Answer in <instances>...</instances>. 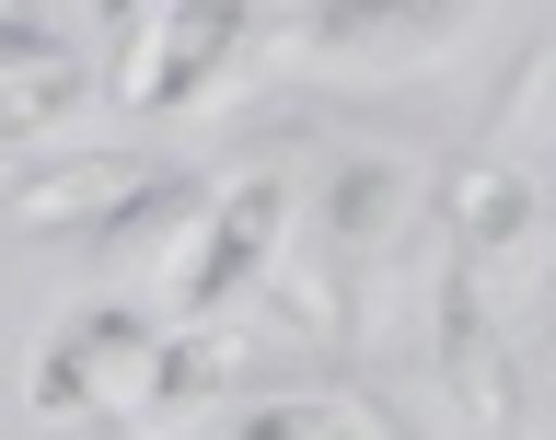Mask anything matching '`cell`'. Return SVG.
I'll return each mask as SVG.
<instances>
[{"label": "cell", "instance_id": "8992f818", "mask_svg": "<svg viewBox=\"0 0 556 440\" xmlns=\"http://www.w3.org/2000/svg\"><path fill=\"white\" fill-rule=\"evenodd\" d=\"M232 440H417L394 406H371V394H267V406H243Z\"/></svg>", "mask_w": 556, "mask_h": 440}, {"label": "cell", "instance_id": "277c9868", "mask_svg": "<svg viewBox=\"0 0 556 440\" xmlns=\"http://www.w3.org/2000/svg\"><path fill=\"white\" fill-rule=\"evenodd\" d=\"M243 0H151L139 12V35L116 47V104H139V116H174L186 93H208L220 81V59L243 47Z\"/></svg>", "mask_w": 556, "mask_h": 440}, {"label": "cell", "instance_id": "5b68a950", "mask_svg": "<svg viewBox=\"0 0 556 440\" xmlns=\"http://www.w3.org/2000/svg\"><path fill=\"white\" fill-rule=\"evenodd\" d=\"M476 24V0H325L313 35L337 47V59H429L452 35Z\"/></svg>", "mask_w": 556, "mask_h": 440}, {"label": "cell", "instance_id": "9c48e42d", "mask_svg": "<svg viewBox=\"0 0 556 440\" xmlns=\"http://www.w3.org/2000/svg\"><path fill=\"white\" fill-rule=\"evenodd\" d=\"M0 12H24V0H0Z\"/></svg>", "mask_w": 556, "mask_h": 440}, {"label": "cell", "instance_id": "7a4b0ae2", "mask_svg": "<svg viewBox=\"0 0 556 440\" xmlns=\"http://www.w3.org/2000/svg\"><path fill=\"white\" fill-rule=\"evenodd\" d=\"M151 360H163V313H139V302H93V313H70L59 337L35 348V417H151Z\"/></svg>", "mask_w": 556, "mask_h": 440}, {"label": "cell", "instance_id": "3957f363", "mask_svg": "<svg viewBox=\"0 0 556 440\" xmlns=\"http://www.w3.org/2000/svg\"><path fill=\"white\" fill-rule=\"evenodd\" d=\"M174 186L163 163H139V151H93V163H35L12 198H0V232L24 243H81V232H128V221H151Z\"/></svg>", "mask_w": 556, "mask_h": 440}, {"label": "cell", "instance_id": "ba28073f", "mask_svg": "<svg viewBox=\"0 0 556 440\" xmlns=\"http://www.w3.org/2000/svg\"><path fill=\"white\" fill-rule=\"evenodd\" d=\"M243 12H302V0H243Z\"/></svg>", "mask_w": 556, "mask_h": 440}, {"label": "cell", "instance_id": "52a82bcc", "mask_svg": "<svg viewBox=\"0 0 556 440\" xmlns=\"http://www.w3.org/2000/svg\"><path fill=\"white\" fill-rule=\"evenodd\" d=\"M394 221H406V163L394 151H348L337 174H325V243L337 255H359V243H394Z\"/></svg>", "mask_w": 556, "mask_h": 440}, {"label": "cell", "instance_id": "6da1fadb", "mask_svg": "<svg viewBox=\"0 0 556 440\" xmlns=\"http://www.w3.org/2000/svg\"><path fill=\"white\" fill-rule=\"evenodd\" d=\"M278 232H290V174L255 163L243 186H220V198H186V221H174L163 243V313L174 325H198V313H232L255 278H267Z\"/></svg>", "mask_w": 556, "mask_h": 440}]
</instances>
